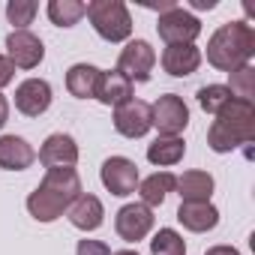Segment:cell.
Returning a JSON list of instances; mask_svg holds the SVG:
<instances>
[{"instance_id": "83f0119b", "label": "cell", "mask_w": 255, "mask_h": 255, "mask_svg": "<svg viewBox=\"0 0 255 255\" xmlns=\"http://www.w3.org/2000/svg\"><path fill=\"white\" fill-rule=\"evenodd\" d=\"M75 255H111V249L102 240H78Z\"/></svg>"}, {"instance_id": "9c48e42d", "label": "cell", "mask_w": 255, "mask_h": 255, "mask_svg": "<svg viewBox=\"0 0 255 255\" xmlns=\"http://www.w3.org/2000/svg\"><path fill=\"white\" fill-rule=\"evenodd\" d=\"M150 126H153L150 123V102H144V99L132 96L114 108V129L123 138H141V135H147Z\"/></svg>"}, {"instance_id": "5bb4252c", "label": "cell", "mask_w": 255, "mask_h": 255, "mask_svg": "<svg viewBox=\"0 0 255 255\" xmlns=\"http://www.w3.org/2000/svg\"><path fill=\"white\" fill-rule=\"evenodd\" d=\"M177 222L192 234H204V231H213L219 225V210L210 201H180Z\"/></svg>"}, {"instance_id": "603a6c76", "label": "cell", "mask_w": 255, "mask_h": 255, "mask_svg": "<svg viewBox=\"0 0 255 255\" xmlns=\"http://www.w3.org/2000/svg\"><path fill=\"white\" fill-rule=\"evenodd\" d=\"M87 12V6L81 0H48V18L57 27H72L81 21V15Z\"/></svg>"}, {"instance_id": "4316f807", "label": "cell", "mask_w": 255, "mask_h": 255, "mask_svg": "<svg viewBox=\"0 0 255 255\" xmlns=\"http://www.w3.org/2000/svg\"><path fill=\"white\" fill-rule=\"evenodd\" d=\"M228 75H231V84H225V87L231 90V96L252 102V96H255V69L246 63V66H240V69H234Z\"/></svg>"}, {"instance_id": "7c38bea8", "label": "cell", "mask_w": 255, "mask_h": 255, "mask_svg": "<svg viewBox=\"0 0 255 255\" xmlns=\"http://www.w3.org/2000/svg\"><path fill=\"white\" fill-rule=\"evenodd\" d=\"M15 108L24 117H39L51 108V84L45 78H27L15 87Z\"/></svg>"}, {"instance_id": "9a60e30c", "label": "cell", "mask_w": 255, "mask_h": 255, "mask_svg": "<svg viewBox=\"0 0 255 255\" xmlns=\"http://www.w3.org/2000/svg\"><path fill=\"white\" fill-rule=\"evenodd\" d=\"M66 216H69V222H72L78 231H96V228L105 222V207H102V201H99L96 195L81 192V195L69 204Z\"/></svg>"}, {"instance_id": "1f68e13d", "label": "cell", "mask_w": 255, "mask_h": 255, "mask_svg": "<svg viewBox=\"0 0 255 255\" xmlns=\"http://www.w3.org/2000/svg\"><path fill=\"white\" fill-rule=\"evenodd\" d=\"M189 6H192V9H213L216 0H189Z\"/></svg>"}, {"instance_id": "f1b7e54d", "label": "cell", "mask_w": 255, "mask_h": 255, "mask_svg": "<svg viewBox=\"0 0 255 255\" xmlns=\"http://www.w3.org/2000/svg\"><path fill=\"white\" fill-rule=\"evenodd\" d=\"M12 78H15V66L9 63L6 54H0V90H3L6 84H12Z\"/></svg>"}, {"instance_id": "2e32d148", "label": "cell", "mask_w": 255, "mask_h": 255, "mask_svg": "<svg viewBox=\"0 0 255 255\" xmlns=\"http://www.w3.org/2000/svg\"><path fill=\"white\" fill-rule=\"evenodd\" d=\"M201 66V48L198 45H165L162 51V69L174 78H186Z\"/></svg>"}, {"instance_id": "ba28073f", "label": "cell", "mask_w": 255, "mask_h": 255, "mask_svg": "<svg viewBox=\"0 0 255 255\" xmlns=\"http://www.w3.org/2000/svg\"><path fill=\"white\" fill-rule=\"evenodd\" d=\"M102 186L111 192V195H132L138 189V165L132 159H126V156H108L102 162Z\"/></svg>"}, {"instance_id": "4fadbf2b", "label": "cell", "mask_w": 255, "mask_h": 255, "mask_svg": "<svg viewBox=\"0 0 255 255\" xmlns=\"http://www.w3.org/2000/svg\"><path fill=\"white\" fill-rule=\"evenodd\" d=\"M39 162L45 168H72L78 162V144L66 132H54L39 147Z\"/></svg>"}, {"instance_id": "f546056e", "label": "cell", "mask_w": 255, "mask_h": 255, "mask_svg": "<svg viewBox=\"0 0 255 255\" xmlns=\"http://www.w3.org/2000/svg\"><path fill=\"white\" fill-rule=\"evenodd\" d=\"M6 120H9V102H6L3 93H0V129L6 126Z\"/></svg>"}, {"instance_id": "d6a6232c", "label": "cell", "mask_w": 255, "mask_h": 255, "mask_svg": "<svg viewBox=\"0 0 255 255\" xmlns=\"http://www.w3.org/2000/svg\"><path fill=\"white\" fill-rule=\"evenodd\" d=\"M111 255H138V252H132V249H117V252H111Z\"/></svg>"}, {"instance_id": "5b68a950", "label": "cell", "mask_w": 255, "mask_h": 255, "mask_svg": "<svg viewBox=\"0 0 255 255\" xmlns=\"http://www.w3.org/2000/svg\"><path fill=\"white\" fill-rule=\"evenodd\" d=\"M153 66H156V51L147 39H129L117 57V72L126 75L129 81H138V84L150 81Z\"/></svg>"}, {"instance_id": "7a4b0ae2", "label": "cell", "mask_w": 255, "mask_h": 255, "mask_svg": "<svg viewBox=\"0 0 255 255\" xmlns=\"http://www.w3.org/2000/svg\"><path fill=\"white\" fill-rule=\"evenodd\" d=\"M255 141V105L249 99H231L207 129V144L213 153H231Z\"/></svg>"}, {"instance_id": "6da1fadb", "label": "cell", "mask_w": 255, "mask_h": 255, "mask_svg": "<svg viewBox=\"0 0 255 255\" xmlns=\"http://www.w3.org/2000/svg\"><path fill=\"white\" fill-rule=\"evenodd\" d=\"M84 189L75 168H48L39 186L27 195V213L36 222H54L69 210V204Z\"/></svg>"}, {"instance_id": "44dd1931", "label": "cell", "mask_w": 255, "mask_h": 255, "mask_svg": "<svg viewBox=\"0 0 255 255\" xmlns=\"http://www.w3.org/2000/svg\"><path fill=\"white\" fill-rule=\"evenodd\" d=\"M186 153V144L180 135H159L150 147H147V162L156 165V168H168V165H177Z\"/></svg>"}, {"instance_id": "d6986e66", "label": "cell", "mask_w": 255, "mask_h": 255, "mask_svg": "<svg viewBox=\"0 0 255 255\" xmlns=\"http://www.w3.org/2000/svg\"><path fill=\"white\" fill-rule=\"evenodd\" d=\"M102 69L90 66V63H75L66 72V90L75 99H96V87H99Z\"/></svg>"}, {"instance_id": "ffe728a7", "label": "cell", "mask_w": 255, "mask_h": 255, "mask_svg": "<svg viewBox=\"0 0 255 255\" xmlns=\"http://www.w3.org/2000/svg\"><path fill=\"white\" fill-rule=\"evenodd\" d=\"M177 186V177L171 171H156L144 180H138V195H141V204L144 207H162L168 192H174Z\"/></svg>"}, {"instance_id": "e0dca14e", "label": "cell", "mask_w": 255, "mask_h": 255, "mask_svg": "<svg viewBox=\"0 0 255 255\" xmlns=\"http://www.w3.org/2000/svg\"><path fill=\"white\" fill-rule=\"evenodd\" d=\"M36 159V150L21 135H3L0 138V168L3 171H24Z\"/></svg>"}, {"instance_id": "4dcf8cb0", "label": "cell", "mask_w": 255, "mask_h": 255, "mask_svg": "<svg viewBox=\"0 0 255 255\" xmlns=\"http://www.w3.org/2000/svg\"><path fill=\"white\" fill-rule=\"evenodd\" d=\"M204 255H240V252H237L234 246H210Z\"/></svg>"}, {"instance_id": "30bf717a", "label": "cell", "mask_w": 255, "mask_h": 255, "mask_svg": "<svg viewBox=\"0 0 255 255\" xmlns=\"http://www.w3.org/2000/svg\"><path fill=\"white\" fill-rule=\"evenodd\" d=\"M150 228H153V210L144 207L141 201H138V204H123V207L117 210V216H114V231H117V237L126 240V243L144 240V237L150 234Z\"/></svg>"}, {"instance_id": "d4e9b609", "label": "cell", "mask_w": 255, "mask_h": 255, "mask_svg": "<svg viewBox=\"0 0 255 255\" xmlns=\"http://www.w3.org/2000/svg\"><path fill=\"white\" fill-rule=\"evenodd\" d=\"M231 99H234V96H231V90H228L225 84H207V87L198 90V105H201L207 114H213V117H216Z\"/></svg>"}, {"instance_id": "277c9868", "label": "cell", "mask_w": 255, "mask_h": 255, "mask_svg": "<svg viewBox=\"0 0 255 255\" xmlns=\"http://www.w3.org/2000/svg\"><path fill=\"white\" fill-rule=\"evenodd\" d=\"M84 15L105 42H126L132 36V15L123 0H93Z\"/></svg>"}, {"instance_id": "8fae6325", "label": "cell", "mask_w": 255, "mask_h": 255, "mask_svg": "<svg viewBox=\"0 0 255 255\" xmlns=\"http://www.w3.org/2000/svg\"><path fill=\"white\" fill-rule=\"evenodd\" d=\"M6 57L15 69H36L45 57V45L30 30H12L6 36Z\"/></svg>"}, {"instance_id": "52a82bcc", "label": "cell", "mask_w": 255, "mask_h": 255, "mask_svg": "<svg viewBox=\"0 0 255 255\" xmlns=\"http://www.w3.org/2000/svg\"><path fill=\"white\" fill-rule=\"evenodd\" d=\"M156 30H159V39L165 45H195V39L201 33V21L192 12H186V9L177 6V9L159 15Z\"/></svg>"}, {"instance_id": "484cf974", "label": "cell", "mask_w": 255, "mask_h": 255, "mask_svg": "<svg viewBox=\"0 0 255 255\" xmlns=\"http://www.w3.org/2000/svg\"><path fill=\"white\" fill-rule=\"evenodd\" d=\"M39 6H36V0H9L6 3V18L15 30H27V24H33Z\"/></svg>"}, {"instance_id": "3957f363", "label": "cell", "mask_w": 255, "mask_h": 255, "mask_svg": "<svg viewBox=\"0 0 255 255\" xmlns=\"http://www.w3.org/2000/svg\"><path fill=\"white\" fill-rule=\"evenodd\" d=\"M255 54V30L246 21H228L207 39V63L219 72L246 66Z\"/></svg>"}, {"instance_id": "cb8c5ba5", "label": "cell", "mask_w": 255, "mask_h": 255, "mask_svg": "<svg viewBox=\"0 0 255 255\" xmlns=\"http://www.w3.org/2000/svg\"><path fill=\"white\" fill-rule=\"evenodd\" d=\"M150 255H186V243L174 228H159L150 240Z\"/></svg>"}, {"instance_id": "ac0fdd59", "label": "cell", "mask_w": 255, "mask_h": 255, "mask_svg": "<svg viewBox=\"0 0 255 255\" xmlns=\"http://www.w3.org/2000/svg\"><path fill=\"white\" fill-rule=\"evenodd\" d=\"M96 99L102 105H123L126 99H132V81L120 75L117 69H102V78H99V87H96Z\"/></svg>"}, {"instance_id": "7402d4cb", "label": "cell", "mask_w": 255, "mask_h": 255, "mask_svg": "<svg viewBox=\"0 0 255 255\" xmlns=\"http://www.w3.org/2000/svg\"><path fill=\"white\" fill-rule=\"evenodd\" d=\"M174 189H177L180 201H210L213 177L207 171H183V177H177Z\"/></svg>"}, {"instance_id": "8992f818", "label": "cell", "mask_w": 255, "mask_h": 255, "mask_svg": "<svg viewBox=\"0 0 255 255\" xmlns=\"http://www.w3.org/2000/svg\"><path fill=\"white\" fill-rule=\"evenodd\" d=\"M150 123L159 129V135H180L189 126V108L177 93H165L150 105Z\"/></svg>"}]
</instances>
